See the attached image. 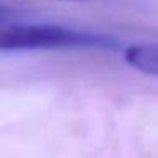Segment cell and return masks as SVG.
Listing matches in <instances>:
<instances>
[{
    "label": "cell",
    "instance_id": "obj_1",
    "mask_svg": "<svg viewBox=\"0 0 158 158\" xmlns=\"http://www.w3.org/2000/svg\"><path fill=\"white\" fill-rule=\"evenodd\" d=\"M117 41L95 32L53 24H10L0 27V51L117 49Z\"/></svg>",
    "mask_w": 158,
    "mask_h": 158
},
{
    "label": "cell",
    "instance_id": "obj_2",
    "mask_svg": "<svg viewBox=\"0 0 158 158\" xmlns=\"http://www.w3.org/2000/svg\"><path fill=\"white\" fill-rule=\"evenodd\" d=\"M126 61L133 68L158 77V43H144L126 49Z\"/></svg>",
    "mask_w": 158,
    "mask_h": 158
},
{
    "label": "cell",
    "instance_id": "obj_3",
    "mask_svg": "<svg viewBox=\"0 0 158 158\" xmlns=\"http://www.w3.org/2000/svg\"><path fill=\"white\" fill-rule=\"evenodd\" d=\"M15 15V10L10 7H7V5L4 4H0V22H4V21H9L10 17H14Z\"/></svg>",
    "mask_w": 158,
    "mask_h": 158
}]
</instances>
